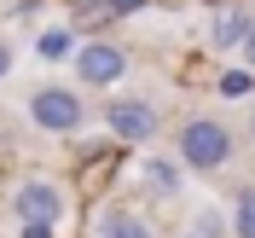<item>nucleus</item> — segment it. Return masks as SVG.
Returning <instances> with one entry per match:
<instances>
[{
    "instance_id": "1",
    "label": "nucleus",
    "mask_w": 255,
    "mask_h": 238,
    "mask_svg": "<svg viewBox=\"0 0 255 238\" xmlns=\"http://www.w3.org/2000/svg\"><path fill=\"white\" fill-rule=\"evenodd\" d=\"M232 151H238V140H232V128H226L221 116H186L180 134H174V157L186 163L191 175H215V169H226Z\"/></svg>"
},
{
    "instance_id": "2",
    "label": "nucleus",
    "mask_w": 255,
    "mask_h": 238,
    "mask_svg": "<svg viewBox=\"0 0 255 238\" xmlns=\"http://www.w3.org/2000/svg\"><path fill=\"white\" fill-rule=\"evenodd\" d=\"M29 122L41 128V134H58V140L81 134V128H87V99H81V87H64V81L35 87L29 93Z\"/></svg>"
},
{
    "instance_id": "3",
    "label": "nucleus",
    "mask_w": 255,
    "mask_h": 238,
    "mask_svg": "<svg viewBox=\"0 0 255 238\" xmlns=\"http://www.w3.org/2000/svg\"><path fill=\"white\" fill-rule=\"evenodd\" d=\"M105 128H111L122 145H151V140H157V128H162V116H157V105H151V99L116 93L111 105H105Z\"/></svg>"
},
{
    "instance_id": "4",
    "label": "nucleus",
    "mask_w": 255,
    "mask_h": 238,
    "mask_svg": "<svg viewBox=\"0 0 255 238\" xmlns=\"http://www.w3.org/2000/svg\"><path fill=\"white\" fill-rule=\"evenodd\" d=\"M70 64H76L81 87H99V93H111L116 81H128V52L116 41H81V52Z\"/></svg>"
},
{
    "instance_id": "5",
    "label": "nucleus",
    "mask_w": 255,
    "mask_h": 238,
    "mask_svg": "<svg viewBox=\"0 0 255 238\" xmlns=\"http://www.w3.org/2000/svg\"><path fill=\"white\" fill-rule=\"evenodd\" d=\"M12 215L29 227L35 238H47V227L64 215V192L52 186V180H23V186L12 192Z\"/></svg>"
},
{
    "instance_id": "6",
    "label": "nucleus",
    "mask_w": 255,
    "mask_h": 238,
    "mask_svg": "<svg viewBox=\"0 0 255 238\" xmlns=\"http://www.w3.org/2000/svg\"><path fill=\"white\" fill-rule=\"evenodd\" d=\"M250 29H255V17H250V12H221L215 23H209V47H221V52H238L244 41H250Z\"/></svg>"
},
{
    "instance_id": "7",
    "label": "nucleus",
    "mask_w": 255,
    "mask_h": 238,
    "mask_svg": "<svg viewBox=\"0 0 255 238\" xmlns=\"http://www.w3.org/2000/svg\"><path fill=\"white\" fill-rule=\"evenodd\" d=\"M180 175H186V163H180V157H162V151H157V157H145V163H139V180H145L151 192H157V198H168V192H180Z\"/></svg>"
},
{
    "instance_id": "8",
    "label": "nucleus",
    "mask_w": 255,
    "mask_h": 238,
    "mask_svg": "<svg viewBox=\"0 0 255 238\" xmlns=\"http://www.w3.org/2000/svg\"><path fill=\"white\" fill-rule=\"evenodd\" d=\"M93 238H151V227H145V215H133V209H105L93 221Z\"/></svg>"
},
{
    "instance_id": "9",
    "label": "nucleus",
    "mask_w": 255,
    "mask_h": 238,
    "mask_svg": "<svg viewBox=\"0 0 255 238\" xmlns=\"http://www.w3.org/2000/svg\"><path fill=\"white\" fill-rule=\"evenodd\" d=\"M232 238H255V186L238 192V204H232Z\"/></svg>"
},
{
    "instance_id": "10",
    "label": "nucleus",
    "mask_w": 255,
    "mask_h": 238,
    "mask_svg": "<svg viewBox=\"0 0 255 238\" xmlns=\"http://www.w3.org/2000/svg\"><path fill=\"white\" fill-rule=\"evenodd\" d=\"M64 52H70V58H76V35H70V29H47V35H41V58H64Z\"/></svg>"
},
{
    "instance_id": "11",
    "label": "nucleus",
    "mask_w": 255,
    "mask_h": 238,
    "mask_svg": "<svg viewBox=\"0 0 255 238\" xmlns=\"http://www.w3.org/2000/svg\"><path fill=\"white\" fill-rule=\"evenodd\" d=\"M250 87H255V70H244V64H238V70H226V76H221V93H226V99H244V93H250Z\"/></svg>"
},
{
    "instance_id": "12",
    "label": "nucleus",
    "mask_w": 255,
    "mask_h": 238,
    "mask_svg": "<svg viewBox=\"0 0 255 238\" xmlns=\"http://www.w3.org/2000/svg\"><path fill=\"white\" fill-rule=\"evenodd\" d=\"M238 52H244V70H255V29H250V41H244Z\"/></svg>"
},
{
    "instance_id": "13",
    "label": "nucleus",
    "mask_w": 255,
    "mask_h": 238,
    "mask_svg": "<svg viewBox=\"0 0 255 238\" xmlns=\"http://www.w3.org/2000/svg\"><path fill=\"white\" fill-rule=\"evenodd\" d=\"M12 76V47H6V41H0V81Z\"/></svg>"
},
{
    "instance_id": "14",
    "label": "nucleus",
    "mask_w": 255,
    "mask_h": 238,
    "mask_svg": "<svg viewBox=\"0 0 255 238\" xmlns=\"http://www.w3.org/2000/svg\"><path fill=\"white\" fill-rule=\"evenodd\" d=\"M111 12H133V6H145V0H105Z\"/></svg>"
},
{
    "instance_id": "15",
    "label": "nucleus",
    "mask_w": 255,
    "mask_h": 238,
    "mask_svg": "<svg viewBox=\"0 0 255 238\" xmlns=\"http://www.w3.org/2000/svg\"><path fill=\"white\" fill-rule=\"evenodd\" d=\"M250 145H255V105H250Z\"/></svg>"
},
{
    "instance_id": "16",
    "label": "nucleus",
    "mask_w": 255,
    "mask_h": 238,
    "mask_svg": "<svg viewBox=\"0 0 255 238\" xmlns=\"http://www.w3.org/2000/svg\"><path fill=\"white\" fill-rule=\"evenodd\" d=\"M186 238H203V233H186Z\"/></svg>"
}]
</instances>
